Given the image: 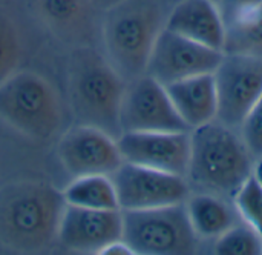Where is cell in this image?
I'll return each mask as SVG.
<instances>
[{"label":"cell","mask_w":262,"mask_h":255,"mask_svg":"<svg viewBox=\"0 0 262 255\" xmlns=\"http://www.w3.org/2000/svg\"><path fill=\"white\" fill-rule=\"evenodd\" d=\"M66 203L60 189L21 180L0 188V243L17 252L46 249L58 236Z\"/></svg>","instance_id":"obj_1"},{"label":"cell","mask_w":262,"mask_h":255,"mask_svg":"<svg viewBox=\"0 0 262 255\" xmlns=\"http://www.w3.org/2000/svg\"><path fill=\"white\" fill-rule=\"evenodd\" d=\"M255 157L233 128L213 120L190 129L186 179L204 192L232 200L253 174Z\"/></svg>","instance_id":"obj_2"},{"label":"cell","mask_w":262,"mask_h":255,"mask_svg":"<svg viewBox=\"0 0 262 255\" xmlns=\"http://www.w3.org/2000/svg\"><path fill=\"white\" fill-rule=\"evenodd\" d=\"M126 80L92 48H77L68 65V91L78 125H89L112 137L121 135L120 111Z\"/></svg>","instance_id":"obj_3"},{"label":"cell","mask_w":262,"mask_h":255,"mask_svg":"<svg viewBox=\"0 0 262 255\" xmlns=\"http://www.w3.org/2000/svg\"><path fill=\"white\" fill-rule=\"evenodd\" d=\"M163 29L155 0H121L104 15L106 58L127 82L146 74L155 40Z\"/></svg>","instance_id":"obj_4"},{"label":"cell","mask_w":262,"mask_h":255,"mask_svg":"<svg viewBox=\"0 0 262 255\" xmlns=\"http://www.w3.org/2000/svg\"><path fill=\"white\" fill-rule=\"evenodd\" d=\"M0 120L32 140H48L63 120L58 94L45 77L15 71L0 82Z\"/></svg>","instance_id":"obj_5"},{"label":"cell","mask_w":262,"mask_h":255,"mask_svg":"<svg viewBox=\"0 0 262 255\" xmlns=\"http://www.w3.org/2000/svg\"><path fill=\"white\" fill-rule=\"evenodd\" d=\"M123 236L134 254L189 255L196 251V240L186 205L154 209L121 211Z\"/></svg>","instance_id":"obj_6"},{"label":"cell","mask_w":262,"mask_h":255,"mask_svg":"<svg viewBox=\"0 0 262 255\" xmlns=\"http://www.w3.org/2000/svg\"><path fill=\"white\" fill-rule=\"evenodd\" d=\"M120 126L121 132L190 131L177 112L166 86L147 74L126 83Z\"/></svg>","instance_id":"obj_7"},{"label":"cell","mask_w":262,"mask_h":255,"mask_svg":"<svg viewBox=\"0 0 262 255\" xmlns=\"http://www.w3.org/2000/svg\"><path fill=\"white\" fill-rule=\"evenodd\" d=\"M121 211L180 205L190 195L186 177L123 162L111 175Z\"/></svg>","instance_id":"obj_8"},{"label":"cell","mask_w":262,"mask_h":255,"mask_svg":"<svg viewBox=\"0 0 262 255\" xmlns=\"http://www.w3.org/2000/svg\"><path fill=\"white\" fill-rule=\"evenodd\" d=\"M213 75L218 97L216 120L236 129L262 95V58L224 52Z\"/></svg>","instance_id":"obj_9"},{"label":"cell","mask_w":262,"mask_h":255,"mask_svg":"<svg viewBox=\"0 0 262 255\" xmlns=\"http://www.w3.org/2000/svg\"><path fill=\"white\" fill-rule=\"evenodd\" d=\"M223 57L224 51L200 45L163 26L152 48L146 74L167 86L193 75L213 74Z\"/></svg>","instance_id":"obj_10"},{"label":"cell","mask_w":262,"mask_h":255,"mask_svg":"<svg viewBox=\"0 0 262 255\" xmlns=\"http://www.w3.org/2000/svg\"><path fill=\"white\" fill-rule=\"evenodd\" d=\"M57 154L72 179L95 174L112 175L124 162L115 137L95 126L78 123L61 135Z\"/></svg>","instance_id":"obj_11"},{"label":"cell","mask_w":262,"mask_h":255,"mask_svg":"<svg viewBox=\"0 0 262 255\" xmlns=\"http://www.w3.org/2000/svg\"><path fill=\"white\" fill-rule=\"evenodd\" d=\"M117 142L121 157L127 163L183 177L187 175L190 131L121 132Z\"/></svg>","instance_id":"obj_12"},{"label":"cell","mask_w":262,"mask_h":255,"mask_svg":"<svg viewBox=\"0 0 262 255\" xmlns=\"http://www.w3.org/2000/svg\"><path fill=\"white\" fill-rule=\"evenodd\" d=\"M123 236L121 209H88L66 205L60 219L57 240L63 248L98 254L109 243Z\"/></svg>","instance_id":"obj_13"},{"label":"cell","mask_w":262,"mask_h":255,"mask_svg":"<svg viewBox=\"0 0 262 255\" xmlns=\"http://www.w3.org/2000/svg\"><path fill=\"white\" fill-rule=\"evenodd\" d=\"M164 26L200 45L220 51L224 49L226 23L210 0L180 2L167 17Z\"/></svg>","instance_id":"obj_14"},{"label":"cell","mask_w":262,"mask_h":255,"mask_svg":"<svg viewBox=\"0 0 262 255\" xmlns=\"http://www.w3.org/2000/svg\"><path fill=\"white\" fill-rule=\"evenodd\" d=\"M167 94L189 129L216 120L218 97L213 74L193 75L166 86Z\"/></svg>","instance_id":"obj_15"},{"label":"cell","mask_w":262,"mask_h":255,"mask_svg":"<svg viewBox=\"0 0 262 255\" xmlns=\"http://www.w3.org/2000/svg\"><path fill=\"white\" fill-rule=\"evenodd\" d=\"M190 226L198 239H218L241 219L227 199L203 192L189 195L184 202Z\"/></svg>","instance_id":"obj_16"},{"label":"cell","mask_w":262,"mask_h":255,"mask_svg":"<svg viewBox=\"0 0 262 255\" xmlns=\"http://www.w3.org/2000/svg\"><path fill=\"white\" fill-rule=\"evenodd\" d=\"M226 54L262 58V2L226 22Z\"/></svg>","instance_id":"obj_17"},{"label":"cell","mask_w":262,"mask_h":255,"mask_svg":"<svg viewBox=\"0 0 262 255\" xmlns=\"http://www.w3.org/2000/svg\"><path fill=\"white\" fill-rule=\"evenodd\" d=\"M66 205L88 209H120L114 182L111 175L95 174L74 177L61 189Z\"/></svg>","instance_id":"obj_18"},{"label":"cell","mask_w":262,"mask_h":255,"mask_svg":"<svg viewBox=\"0 0 262 255\" xmlns=\"http://www.w3.org/2000/svg\"><path fill=\"white\" fill-rule=\"evenodd\" d=\"M37 6L52 28L63 31L80 28L88 14L86 0H37Z\"/></svg>","instance_id":"obj_19"},{"label":"cell","mask_w":262,"mask_h":255,"mask_svg":"<svg viewBox=\"0 0 262 255\" xmlns=\"http://www.w3.org/2000/svg\"><path fill=\"white\" fill-rule=\"evenodd\" d=\"M213 252L218 255H262V236L239 220L216 239Z\"/></svg>","instance_id":"obj_20"},{"label":"cell","mask_w":262,"mask_h":255,"mask_svg":"<svg viewBox=\"0 0 262 255\" xmlns=\"http://www.w3.org/2000/svg\"><path fill=\"white\" fill-rule=\"evenodd\" d=\"M232 203L239 219L262 236V186L253 174L236 191Z\"/></svg>","instance_id":"obj_21"},{"label":"cell","mask_w":262,"mask_h":255,"mask_svg":"<svg viewBox=\"0 0 262 255\" xmlns=\"http://www.w3.org/2000/svg\"><path fill=\"white\" fill-rule=\"evenodd\" d=\"M20 58L17 31L11 18L0 11V82L15 72Z\"/></svg>","instance_id":"obj_22"},{"label":"cell","mask_w":262,"mask_h":255,"mask_svg":"<svg viewBox=\"0 0 262 255\" xmlns=\"http://www.w3.org/2000/svg\"><path fill=\"white\" fill-rule=\"evenodd\" d=\"M239 128L241 137L255 160L262 157V95L252 106Z\"/></svg>","instance_id":"obj_23"},{"label":"cell","mask_w":262,"mask_h":255,"mask_svg":"<svg viewBox=\"0 0 262 255\" xmlns=\"http://www.w3.org/2000/svg\"><path fill=\"white\" fill-rule=\"evenodd\" d=\"M220 11V14L224 18V23L230 20L233 15L239 14L241 11L261 3L262 0H210Z\"/></svg>","instance_id":"obj_24"},{"label":"cell","mask_w":262,"mask_h":255,"mask_svg":"<svg viewBox=\"0 0 262 255\" xmlns=\"http://www.w3.org/2000/svg\"><path fill=\"white\" fill-rule=\"evenodd\" d=\"M98 254L101 255H134L132 249L129 248V245L120 239V240H115L112 243H109L107 246H104Z\"/></svg>","instance_id":"obj_25"},{"label":"cell","mask_w":262,"mask_h":255,"mask_svg":"<svg viewBox=\"0 0 262 255\" xmlns=\"http://www.w3.org/2000/svg\"><path fill=\"white\" fill-rule=\"evenodd\" d=\"M253 175L258 180V183L262 186V157L255 160V166H253Z\"/></svg>","instance_id":"obj_26"}]
</instances>
